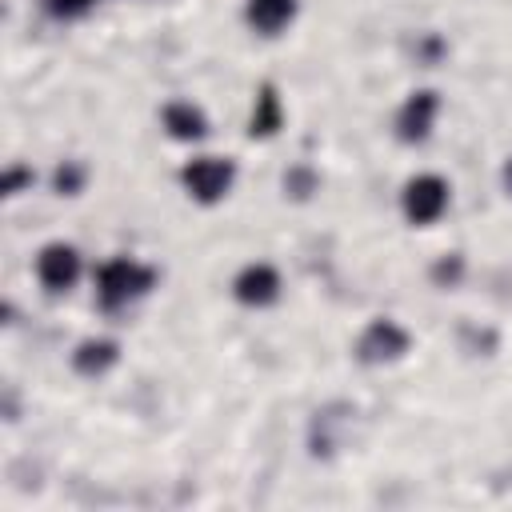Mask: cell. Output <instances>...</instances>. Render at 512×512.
Listing matches in <instances>:
<instances>
[{
    "instance_id": "cell-1",
    "label": "cell",
    "mask_w": 512,
    "mask_h": 512,
    "mask_svg": "<svg viewBox=\"0 0 512 512\" xmlns=\"http://www.w3.org/2000/svg\"><path fill=\"white\" fill-rule=\"evenodd\" d=\"M152 288H156V268H148L140 260H128V256H116V260L100 264V272H96V300L108 312L148 296Z\"/></svg>"
},
{
    "instance_id": "cell-2",
    "label": "cell",
    "mask_w": 512,
    "mask_h": 512,
    "mask_svg": "<svg viewBox=\"0 0 512 512\" xmlns=\"http://www.w3.org/2000/svg\"><path fill=\"white\" fill-rule=\"evenodd\" d=\"M232 180H236V164L232 160H220V156H196L180 168V184L192 200L200 204H216L232 192Z\"/></svg>"
},
{
    "instance_id": "cell-3",
    "label": "cell",
    "mask_w": 512,
    "mask_h": 512,
    "mask_svg": "<svg viewBox=\"0 0 512 512\" xmlns=\"http://www.w3.org/2000/svg\"><path fill=\"white\" fill-rule=\"evenodd\" d=\"M400 204H404V216H408L412 224H432V220H440L444 208H448V180H440V176H432V172L412 176V180L404 184V192H400Z\"/></svg>"
},
{
    "instance_id": "cell-4",
    "label": "cell",
    "mask_w": 512,
    "mask_h": 512,
    "mask_svg": "<svg viewBox=\"0 0 512 512\" xmlns=\"http://www.w3.org/2000/svg\"><path fill=\"white\" fill-rule=\"evenodd\" d=\"M408 352V332L396 324V320H372L360 340H356V360L360 364H392Z\"/></svg>"
},
{
    "instance_id": "cell-5",
    "label": "cell",
    "mask_w": 512,
    "mask_h": 512,
    "mask_svg": "<svg viewBox=\"0 0 512 512\" xmlns=\"http://www.w3.org/2000/svg\"><path fill=\"white\" fill-rule=\"evenodd\" d=\"M36 276L48 292H68L76 280H80V252L64 240L56 244H44L40 256H36Z\"/></svg>"
},
{
    "instance_id": "cell-6",
    "label": "cell",
    "mask_w": 512,
    "mask_h": 512,
    "mask_svg": "<svg viewBox=\"0 0 512 512\" xmlns=\"http://www.w3.org/2000/svg\"><path fill=\"white\" fill-rule=\"evenodd\" d=\"M436 112H440V96H436L432 88L412 92V96L400 104V112H396V136H400L404 144H420V140H428Z\"/></svg>"
},
{
    "instance_id": "cell-7",
    "label": "cell",
    "mask_w": 512,
    "mask_h": 512,
    "mask_svg": "<svg viewBox=\"0 0 512 512\" xmlns=\"http://www.w3.org/2000/svg\"><path fill=\"white\" fill-rule=\"evenodd\" d=\"M232 296L248 308H264L280 296V272L272 264H244L232 280Z\"/></svg>"
},
{
    "instance_id": "cell-8",
    "label": "cell",
    "mask_w": 512,
    "mask_h": 512,
    "mask_svg": "<svg viewBox=\"0 0 512 512\" xmlns=\"http://www.w3.org/2000/svg\"><path fill=\"white\" fill-rule=\"evenodd\" d=\"M352 416H356V412H352L348 404H328V408H320V412L312 416V432H308L312 456H332L336 444H340V428H344Z\"/></svg>"
},
{
    "instance_id": "cell-9",
    "label": "cell",
    "mask_w": 512,
    "mask_h": 512,
    "mask_svg": "<svg viewBox=\"0 0 512 512\" xmlns=\"http://www.w3.org/2000/svg\"><path fill=\"white\" fill-rule=\"evenodd\" d=\"M160 120H164V132H168L172 140L192 144V140H204V136H208V116H204L192 100H172V104H164Z\"/></svg>"
},
{
    "instance_id": "cell-10",
    "label": "cell",
    "mask_w": 512,
    "mask_h": 512,
    "mask_svg": "<svg viewBox=\"0 0 512 512\" xmlns=\"http://www.w3.org/2000/svg\"><path fill=\"white\" fill-rule=\"evenodd\" d=\"M116 360H120V344L108 340V336H88V340H80L76 352H72V368H76L80 376H104Z\"/></svg>"
},
{
    "instance_id": "cell-11",
    "label": "cell",
    "mask_w": 512,
    "mask_h": 512,
    "mask_svg": "<svg viewBox=\"0 0 512 512\" xmlns=\"http://www.w3.org/2000/svg\"><path fill=\"white\" fill-rule=\"evenodd\" d=\"M280 124H284L280 96H276V88H272V84H260L256 104H252V120H248V136H252V140H268V136H276V132H280Z\"/></svg>"
},
{
    "instance_id": "cell-12",
    "label": "cell",
    "mask_w": 512,
    "mask_h": 512,
    "mask_svg": "<svg viewBox=\"0 0 512 512\" xmlns=\"http://www.w3.org/2000/svg\"><path fill=\"white\" fill-rule=\"evenodd\" d=\"M296 16V0H248V24L264 36H276Z\"/></svg>"
},
{
    "instance_id": "cell-13",
    "label": "cell",
    "mask_w": 512,
    "mask_h": 512,
    "mask_svg": "<svg viewBox=\"0 0 512 512\" xmlns=\"http://www.w3.org/2000/svg\"><path fill=\"white\" fill-rule=\"evenodd\" d=\"M84 180H88V168H84L80 160H64V164H56V172H52V188H56L60 196H80Z\"/></svg>"
},
{
    "instance_id": "cell-14",
    "label": "cell",
    "mask_w": 512,
    "mask_h": 512,
    "mask_svg": "<svg viewBox=\"0 0 512 512\" xmlns=\"http://www.w3.org/2000/svg\"><path fill=\"white\" fill-rule=\"evenodd\" d=\"M316 188H320V176H316L308 164H292V168L284 172V196H292V200H308Z\"/></svg>"
},
{
    "instance_id": "cell-15",
    "label": "cell",
    "mask_w": 512,
    "mask_h": 512,
    "mask_svg": "<svg viewBox=\"0 0 512 512\" xmlns=\"http://www.w3.org/2000/svg\"><path fill=\"white\" fill-rule=\"evenodd\" d=\"M432 284L436 288H456L460 284V276H464V256L460 252H448V256H440L436 264H432Z\"/></svg>"
},
{
    "instance_id": "cell-16",
    "label": "cell",
    "mask_w": 512,
    "mask_h": 512,
    "mask_svg": "<svg viewBox=\"0 0 512 512\" xmlns=\"http://www.w3.org/2000/svg\"><path fill=\"white\" fill-rule=\"evenodd\" d=\"M96 0H44V8L52 12V16H60V20H72V16H80V12H88Z\"/></svg>"
},
{
    "instance_id": "cell-17",
    "label": "cell",
    "mask_w": 512,
    "mask_h": 512,
    "mask_svg": "<svg viewBox=\"0 0 512 512\" xmlns=\"http://www.w3.org/2000/svg\"><path fill=\"white\" fill-rule=\"evenodd\" d=\"M24 184H32V168H20V164H12V168L4 172V180H0V192H4V196H16Z\"/></svg>"
},
{
    "instance_id": "cell-18",
    "label": "cell",
    "mask_w": 512,
    "mask_h": 512,
    "mask_svg": "<svg viewBox=\"0 0 512 512\" xmlns=\"http://www.w3.org/2000/svg\"><path fill=\"white\" fill-rule=\"evenodd\" d=\"M504 188H508V192H512V156H508V160H504Z\"/></svg>"
}]
</instances>
